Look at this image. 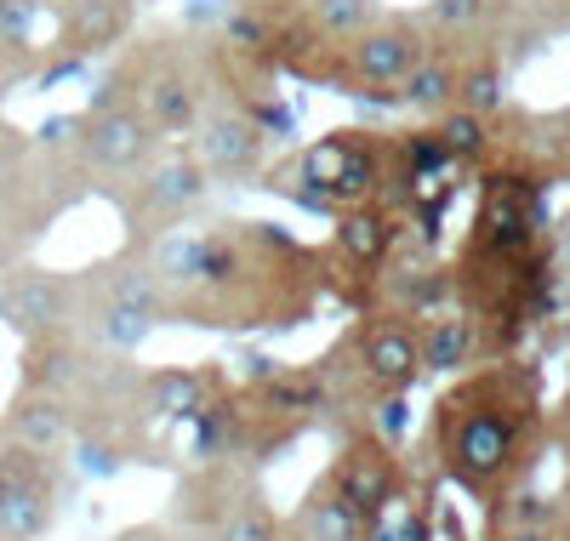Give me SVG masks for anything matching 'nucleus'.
Here are the masks:
<instances>
[{
  "label": "nucleus",
  "mask_w": 570,
  "mask_h": 541,
  "mask_svg": "<svg viewBox=\"0 0 570 541\" xmlns=\"http://www.w3.org/2000/svg\"><path fill=\"white\" fill-rule=\"evenodd\" d=\"M553 252H548V212L542 177L502 160L485 177L480 212L462 239V257L445 274V291L462 314H473L485 336V354L508 348L519 331L548 319L553 303Z\"/></svg>",
  "instance_id": "2"
},
{
  "label": "nucleus",
  "mask_w": 570,
  "mask_h": 541,
  "mask_svg": "<svg viewBox=\"0 0 570 541\" xmlns=\"http://www.w3.org/2000/svg\"><path fill=\"white\" fill-rule=\"evenodd\" d=\"M394 183V131H331L285 166H263V188L292 194L308 212H348L389 200Z\"/></svg>",
  "instance_id": "6"
},
{
  "label": "nucleus",
  "mask_w": 570,
  "mask_h": 541,
  "mask_svg": "<svg viewBox=\"0 0 570 541\" xmlns=\"http://www.w3.org/2000/svg\"><path fill=\"white\" fill-rule=\"evenodd\" d=\"M360 535H365V519L331 490L325 473L308 484V496L297 502V513L279 519V541H360Z\"/></svg>",
  "instance_id": "17"
},
{
  "label": "nucleus",
  "mask_w": 570,
  "mask_h": 541,
  "mask_svg": "<svg viewBox=\"0 0 570 541\" xmlns=\"http://www.w3.org/2000/svg\"><path fill=\"white\" fill-rule=\"evenodd\" d=\"M325 479L360 519H376L405 490L411 473H405V456L394 451V439H383L376 427H360V433L343 439V451L325 468Z\"/></svg>",
  "instance_id": "11"
},
{
  "label": "nucleus",
  "mask_w": 570,
  "mask_h": 541,
  "mask_svg": "<svg viewBox=\"0 0 570 541\" xmlns=\"http://www.w3.org/2000/svg\"><path fill=\"white\" fill-rule=\"evenodd\" d=\"M428 29L422 18H405V12H376L348 46H337L314 80L325 86H343L348 97H394V86L411 75V63L428 52Z\"/></svg>",
  "instance_id": "7"
},
{
  "label": "nucleus",
  "mask_w": 570,
  "mask_h": 541,
  "mask_svg": "<svg viewBox=\"0 0 570 541\" xmlns=\"http://www.w3.org/2000/svg\"><path fill=\"white\" fill-rule=\"evenodd\" d=\"M559 524H564V530H570V508H559Z\"/></svg>",
  "instance_id": "25"
},
{
  "label": "nucleus",
  "mask_w": 570,
  "mask_h": 541,
  "mask_svg": "<svg viewBox=\"0 0 570 541\" xmlns=\"http://www.w3.org/2000/svg\"><path fill=\"white\" fill-rule=\"evenodd\" d=\"M548 541H570V530H564V524H553V530H548Z\"/></svg>",
  "instance_id": "24"
},
{
  "label": "nucleus",
  "mask_w": 570,
  "mask_h": 541,
  "mask_svg": "<svg viewBox=\"0 0 570 541\" xmlns=\"http://www.w3.org/2000/svg\"><path fill=\"white\" fill-rule=\"evenodd\" d=\"M40 63H35V52H29V40L23 35H12V29H0V104L35 75Z\"/></svg>",
  "instance_id": "21"
},
{
  "label": "nucleus",
  "mask_w": 570,
  "mask_h": 541,
  "mask_svg": "<svg viewBox=\"0 0 570 541\" xmlns=\"http://www.w3.org/2000/svg\"><path fill=\"white\" fill-rule=\"evenodd\" d=\"M502 18H508V0H434L428 18H422V29H428L434 46H445V52L462 58V52H491L485 35Z\"/></svg>",
  "instance_id": "16"
},
{
  "label": "nucleus",
  "mask_w": 570,
  "mask_h": 541,
  "mask_svg": "<svg viewBox=\"0 0 570 541\" xmlns=\"http://www.w3.org/2000/svg\"><path fill=\"white\" fill-rule=\"evenodd\" d=\"M325 405L337 400L348 411H376L394 405L422 382V348H416V319L394 314V308H371L337 348L331 360L314 371Z\"/></svg>",
  "instance_id": "5"
},
{
  "label": "nucleus",
  "mask_w": 570,
  "mask_h": 541,
  "mask_svg": "<svg viewBox=\"0 0 570 541\" xmlns=\"http://www.w3.org/2000/svg\"><path fill=\"white\" fill-rule=\"evenodd\" d=\"M223 393L217 371H149L142 376V405L160 422H200Z\"/></svg>",
  "instance_id": "18"
},
{
  "label": "nucleus",
  "mask_w": 570,
  "mask_h": 541,
  "mask_svg": "<svg viewBox=\"0 0 570 541\" xmlns=\"http://www.w3.org/2000/svg\"><path fill=\"white\" fill-rule=\"evenodd\" d=\"M0 439L18 451H35V456H63L75 445V416H69L63 400H52V393L18 387V400L0 416Z\"/></svg>",
  "instance_id": "14"
},
{
  "label": "nucleus",
  "mask_w": 570,
  "mask_h": 541,
  "mask_svg": "<svg viewBox=\"0 0 570 541\" xmlns=\"http://www.w3.org/2000/svg\"><path fill=\"white\" fill-rule=\"evenodd\" d=\"M400 228H405V217H400L394 206H383V200L337 212V239H331V257H325V279L354 274L360 285H371L376 268L389 263Z\"/></svg>",
  "instance_id": "13"
},
{
  "label": "nucleus",
  "mask_w": 570,
  "mask_h": 541,
  "mask_svg": "<svg viewBox=\"0 0 570 541\" xmlns=\"http://www.w3.org/2000/svg\"><path fill=\"white\" fill-rule=\"evenodd\" d=\"M428 439H434L440 473L497 519L548 445V400L537 365L497 360L485 371L456 376L440 393Z\"/></svg>",
  "instance_id": "3"
},
{
  "label": "nucleus",
  "mask_w": 570,
  "mask_h": 541,
  "mask_svg": "<svg viewBox=\"0 0 570 541\" xmlns=\"http://www.w3.org/2000/svg\"><path fill=\"white\" fill-rule=\"evenodd\" d=\"M206 194H212V177L200 171V160L195 155H177V149H160L149 166H142L126 188H115L109 200L120 206V217H126V228H131V239L142 245V239H155V234H166V228H177V223H188L200 206H206Z\"/></svg>",
  "instance_id": "9"
},
{
  "label": "nucleus",
  "mask_w": 570,
  "mask_h": 541,
  "mask_svg": "<svg viewBox=\"0 0 570 541\" xmlns=\"http://www.w3.org/2000/svg\"><path fill=\"white\" fill-rule=\"evenodd\" d=\"M394 97L411 115H428V120H440L445 109H456V52L428 46V52L411 63V75L394 86Z\"/></svg>",
  "instance_id": "19"
},
{
  "label": "nucleus",
  "mask_w": 570,
  "mask_h": 541,
  "mask_svg": "<svg viewBox=\"0 0 570 541\" xmlns=\"http://www.w3.org/2000/svg\"><path fill=\"white\" fill-rule=\"evenodd\" d=\"M548 445H559V456L570 462V393L559 400V411H548Z\"/></svg>",
  "instance_id": "23"
},
{
  "label": "nucleus",
  "mask_w": 570,
  "mask_h": 541,
  "mask_svg": "<svg viewBox=\"0 0 570 541\" xmlns=\"http://www.w3.org/2000/svg\"><path fill=\"white\" fill-rule=\"evenodd\" d=\"M109 97L131 104L166 142L188 137L200 126L206 104L217 97V52H206L200 40H177V35L137 40L126 52V69L109 80Z\"/></svg>",
  "instance_id": "4"
},
{
  "label": "nucleus",
  "mask_w": 570,
  "mask_h": 541,
  "mask_svg": "<svg viewBox=\"0 0 570 541\" xmlns=\"http://www.w3.org/2000/svg\"><path fill=\"white\" fill-rule=\"evenodd\" d=\"M177 325H303L325 297V257L268 223H177L131 245Z\"/></svg>",
  "instance_id": "1"
},
{
  "label": "nucleus",
  "mask_w": 570,
  "mask_h": 541,
  "mask_svg": "<svg viewBox=\"0 0 570 541\" xmlns=\"http://www.w3.org/2000/svg\"><path fill=\"white\" fill-rule=\"evenodd\" d=\"M188 137H195V149H188V155L200 160V171L212 183H252L268 166V120L252 115L246 104H234L223 86H217V97L206 104L200 126Z\"/></svg>",
  "instance_id": "10"
},
{
  "label": "nucleus",
  "mask_w": 570,
  "mask_h": 541,
  "mask_svg": "<svg viewBox=\"0 0 570 541\" xmlns=\"http://www.w3.org/2000/svg\"><path fill=\"white\" fill-rule=\"evenodd\" d=\"M411 319H416L422 376H428V371L451 376V371H462V365H473V360L485 354L480 325H473V314H462L456 303H451V308H422V314H411Z\"/></svg>",
  "instance_id": "15"
},
{
  "label": "nucleus",
  "mask_w": 570,
  "mask_h": 541,
  "mask_svg": "<svg viewBox=\"0 0 570 541\" xmlns=\"http://www.w3.org/2000/svg\"><path fill=\"white\" fill-rule=\"evenodd\" d=\"M360 541H434V508H428V490L405 479L400 496L376 519H365V535Z\"/></svg>",
  "instance_id": "20"
},
{
  "label": "nucleus",
  "mask_w": 570,
  "mask_h": 541,
  "mask_svg": "<svg viewBox=\"0 0 570 541\" xmlns=\"http://www.w3.org/2000/svg\"><path fill=\"white\" fill-rule=\"evenodd\" d=\"M548 252H553V274L570 285V212L548 228Z\"/></svg>",
  "instance_id": "22"
},
{
  "label": "nucleus",
  "mask_w": 570,
  "mask_h": 541,
  "mask_svg": "<svg viewBox=\"0 0 570 541\" xmlns=\"http://www.w3.org/2000/svg\"><path fill=\"white\" fill-rule=\"evenodd\" d=\"M0 319L18 336H46V331H75L80 319V274L12 263L0 274Z\"/></svg>",
  "instance_id": "12"
},
{
  "label": "nucleus",
  "mask_w": 570,
  "mask_h": 541,
  "mask_svg": "<svg viewBox=\"0 0 570 541\" xmlns=\"http://www.w3.org/2000/svg\"><path fill=\"white\" fill-rule=\"evenodd\" d=\"M160 149H166V137L142 120L131 104H120V97H98V109L80 115L75 131H69V155H75L80 183L104 188V194L126 188Z\"/></svg>",
  "instance_id": "8"
}]
</instances>
